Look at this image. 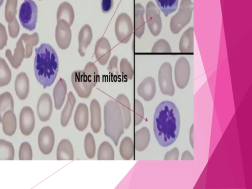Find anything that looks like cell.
<instances>
[{
    "mask_svg": "<svg viewBox=\"0 0 252 189\" xmlns=\"http://www.w3.org/2000/svg\"><path fill=\"white\" fill-rule=\"evenodd\" d=\"M71 82L78 96L88 98L92 89L99 80L98 71L94 63L88 62L84 70L74 71L71 74Z\"/></svg>",
    "mask_w": 252,
    "mask_h": 189,
    "instance_id": "277c9868",
    "label": "cell"
},
{
    "mask_svg": "<svg viewBox=\"0 0 252 189\" xmlns=\"http://www.w3.org/2000/svg\"><path fill=\"white\" fill-rule=\"evenodd\" d=\"M119 152L121 156L125 160H130L133 157L134 145L130 137L126 136L122 139L120 145Z\"/></svg>",
    "mask_w": 252,
    "mask_h": 189,
    "instance_id": "4dcf8cb0",
    "label": "cell"
},
{
    "mask_svg": "<svg viewBox=\"0 0 252 189\" xmlns=\"http://www.w3.org/2000/svg\"><path fill=\"white\" fill-rule=\"evenodd\" d=\"M20 129L22 133L25 135H30L33 130L35 126L34 112L30 106L24 107L19 116Z\"/></svg>",
    "mask_w": 252,
    "mask_h": 189,
    "instance_id": "4fadbf2b",
    "label": "cell"
},
{
    "mask_svg": "<svg viewBox=\"0 0 252 189\" xmlns=\"http://www.w3.org/2000/svg\"><path fill=\"white\" fill-rule=\"evenodd\" d=\"M38 9L32 0H24L19 10V19L24 28L32 31L36 27Z\"/></svg>",
    "mask_w": 252,
    "mask_h": 189,
    "instance_id": "8992f818",
    "label": "cell"
},
{
    "mask_svg": "<svg viewBox=\"0 0 252 189\" xmlns=\"http://www.w3.org/2000/svg\"><path fill=\"white\" fill-rule=\"evenodd\" d=\"M93 32L91 27L88 24H85L80 29L78 34V52L81 57L86 55V51L93 39Z\"/></svg>",
    "mask_w": 252,
    "mask_h": 189,
    "instance_id": "d6986e66",
    "label": "cell"
},
{
    "mask_svg": "<svg viewBox=\"0 0 252 189\" xmlns=\"http://www.w3.org/2000/svg\"><path fill=\"white\" fill-rule=\"evenodd\" d=\"M180 127L179 110L172 101L160 102L156 108L154 117L153 129L158 144L167 147L177 138Z\"/></svg>",
    "mask_w": 252,
    "mask_h": 189,
    "instance_id": "6da1fadb",
    "label": "cell"
},
{
    "mask_svg": "<svg viewBox=\"0 0 252 189\" xmlns=\"http://www.w3.org/2000/svg\"><path fill=\"white\" fill-rule=\"evenodd\" d=\"M158 80L161 92L163 94L173 96L175 88L172 77V67L169 63H164L161 65L158 71Z\"/></svg>",
    "mask_w": 252,
    "mask_h": 189,
    "instance_id": "ba28073f",
    "label": "cell"
},
{
    "mask_svg": "<svg viewBox=\"0 0 252 189\" xmlns=\"http://www.w3.org/2000/svg\"><path fill=\"white\" fill-rule=\"evenodd\" d=\"M120 72L124 78L131 80L134 72L130 63L126 58H123L120 63Z\"/></svg>",
    "mask_w": 252,
    "mask_h": 189,
    "instance_id": "ab89813d",
    "label": "cell"
},
{
    "mask_svg": "<svg viewBox=\"0 0 252 189\" xmlns=\"http://www.w3.org/2000/svg\"><path fill=\"white\" fill-rule=\"evenodd\" d=\"M144 111L141 102L135 99L134 103V121L135 126L139 125L144 118Z\"/></svg>",
    "mask_w": 252,
    "mask_h": 189,
    "instance_id": "b9f144b4",
    "label": "cell"
},
{
    "mask_svg": "<svg viewBox=\"0 0 252 189\" xmlns=\"http://www.w3.org/2000/svg\"><path fill=\"white\" fill-rule=\"evenodd\" d=\"M84 149L87 157L89 158H94L95 154V143L93 135L88 132L85 137Z\"/></svg>",
    "mask_w": 252,
    "mask_h": 189,
    "instance_id": "f35d334b",
    "label": "cell"
},
{
    "mask_svg": "<svg viewBox=\"0 0 252 189\" xmlns=\"http://www.w3.org/2000/svg\"><path fill=\"white\" fill-rule=\"evenodd\" d=\"M133 31V23L130 16L126 13L119 14L115 24V32L118 40L122 44L127 43Z\"/></svg>",
    "mask_w": 252,
    "mask_h": 189,
    "instance_id": "52a82bcc",
    "label": "cell"
},
{
    "mask_svg": "<svg viewBox=\"0 0 252 189\" xmlns=\"http://www.w3.org/2000/svg\"><path fill=\"white\" fill-rule=\"evenodd\" d=\"M111 49L108 40L104 37L99 38L94 47V55L99 63L105 65L111 55Z\"/></svg>",
    "mask_w": 252,
    "mask_h": 189,
    "instance_id": "9a60e30c",
    "label": "cell"
},
{
    "mask_svg": "<svg viewBox=\"0 0 252 189\" xmlns=\"http://www.w3.org/2000/svg\"><path fill=\"white\" fill-rule=\"evenodd\" d=\"M20 38L26 44L25 58H29L32 55L33 47L37 45L39 42L38 34L36 32L32 34L24 33L21 34Z\"/></svg>",
    "mask_w": 252,
    "mask_h": 189,
    "instance_id": "1f68e13d",
    "label": "cell"
},
{
    "mask_svg": "<svg viewBox=\"0 0 252 189\" xmlns=\"http://www.w3.org/2000/svg\"><path fill=\"white\" fill-rule=\"evenodd\" d=\"M91 126L95 133H98L101 127V109L98 101L93 99L90 104Z\"/></svg>",
    "mask_w": 252,
    "mask_h": 189,
    "instance_id": "603a6c76",
    "label": "cell"
},
{
    "mask_svg": "<svg viewBox=\"0 0 252 189\" xmlns=\"http://www.w3.org/2000/svg\"><path fill=\"white\" fill-rule=\"evenodd\" d=\"M145 10L143 6L139 3L134 5V32L135 35L140 38L144 32L145 21L144 14Z\"/></svg>",
    "mask_w": 252,
    "mask_h": 189,
    "instance_id": "44dd1931",
    "label": "cell"
},
{
    "mask_svg": "<svg viewBox=\"0 0 252 189\" xmlns=\"http://www.w3.org/2000/svg\"><path fill=\"white\" fill-rule=\"evenodd\" d=\"M11 79V71L5 60L0 57V87L7 85Z\"/></svg>",
    "mask_w": 252,
    "mask_h": 189,
    "instance_id": "d590c367",
    "label": "cell"
},
{
    "mask_svg": "<svg viewBox=\"0 0 252 189\" xmlns=\"http://www.w3.org/2000/svg\"><path fill=\"white\" fill-rule=\"evenodd\" d=\"M117 101L121 106L124 121V127L127 129L131 123L130 106L128 98L124 94H119L116 97Z\"/></svg>",
    "mask_w": 252,
    "mask_h": 189,
    "instance_id": "f546056e",
    "label": "cell"
},
{
    "mask_svg": "<svg viewBox=\"0 0 252 189\" xmlns=\"http://www.w3.org/2000/svg\"><path fill=\"white\" fill-rule=\"evenodd\" d=\"M14 88L16 94L20 100L27 98L29 93V79L25 72H20L17 75Z\"/></svg>",
    "mask_w": 252,
    "mask_h": 189,
    "instance_id": "ffe728a7",
    "label": "cell"
},
{
    "mask_svg": "<svg viewBox=\"0 0 252 189\" xmlns=\"http://www.w3.org/2000/svg\"><path fill=\"white\" fill-rule=\"evenodd\" d=\"M38 144L41 152L45 155L52 152L55 144V136L53 130L49 126L41 128L38 136Z\"/></svg>",
    "mask_w": 252,
    "mask_h": 189,
    "instance_id": "7c38bea8",
    "label": "cell"
},
{
    "mask_svg": "<svg viewBox=\"0 0 252 189\" xmlns=\"http://www.w3.org/2000/svg\"><path fill=\"white\" fill-rule=\"evenodd\" d=\"M156 91L155 80L152 77L145 78L139 85L138 94L145 101H150L154 97Z\"/></svg>",
    "mask_w": 252,
    "mask_h": 189,
    "instance_id": "2e32d148",
    "label": "cell"
},
{
    "mask_svg": "<svg viewBox=\"0 0 252 189\" xmlns=\"http://www.w3.org/2000/svg\"><path fill=\"white\" fill-rule=\"evenodd\" d=\"M179 50L183 53H192L193 51V28L190 27L183 34L179 42Z\"/></svg>",
    "mask_w": 252,
    "mask_h": 189,
    "instance_id": "4316f807",
    "label": "cell"
},
{
    "mask_svg": "<svg viewBox=\"0 0 252 189\" xmlns=\"http://www.w3.org/2000/svg\"><path fill=\"white\" fill-rule=\"evenodd\" d=\"M73 159L74 151L71 143L67 139H62L57 147V159L72 160Z\"/></svg>",
    "mask_w": 252,
    "mask_h": 189,
    "instance_id": "d4e9b609",
    "label": "cell"
},
{
    "mask_svg": "<svg viewBox=\"0 0 252 189\" xmlns=\"http://www.w3.org/2000/svg\"><path fill=\"white\" fill-rule=\"evenodd\" d=\"M2 130L8 136L13 135L16 130L17 120L16 116L12 110L6 111L2 118Z\"/></svg>",
    "mask_w": 252,
    "mask_h": 189,
    "instance_id": "cb8c5ba5",
    "label": "cell"
},
{
    "mask_svg": "<svg viewBox=\"0 0 252 189\" xmlns=\"http://www.w3.org/2000/svg\"><path fill=\"white\" fill-rule=\"evenodd\" d=\"M3 0H0V7L1 6V5L3 3Z\"/></svg>",
    "mask_w": 252,
    "mask_h": 189,
    "instance_id": "816d5d0a",
    "label": "cell"
},
{
    "mask_svg": "<svg viewBox=\"0 0 252 189\" xmlns=\"http://www.w3.org/2000/svg\"><path fill=\"white\" fill-rule=\"evenodd\" d=\"M72 33L70 26L65 20H57L55 30V38L59 47L63 50L67 49L71 42Z\"/></svg>",
    "mask_w": 252,
    "mask_h": 189,
    "instance_id": "30bf717a",
    "label": "cell"
},
{
    "mask_svg": "<svg viewBox=\"0 0 252 189\" xmlns=\"http://www.w3.org/2000/svg\"><path fill=\"white\" fill-rule=\"evenodd\" d=\"M75 103V97L72 92H70L67 96L66 104L61 113V124L63 127H65L67 125Z\"/></svg>",
    "mask_w": 252,
    "mask_h": 189,
    "instance_id": "f1b7e54d",
    "label": "cell"
},
{
    "mask_svg": "<svg viewBox=\"0 0 252 189\" xmlns=\"http://www.w3.org/2000/svg\"><path fill=\"white\" fill-rule=\"evenodd\" d=\"M67 92V85L65 81L60 78L55 86L53 95L55 107L57 110H60L63 105Z\"/></svg>",
    "mask_w": 252,
    "mask_h": 189,
    "instance_id": "7402d4cb",
    "label": "cell"
},
{
    "mask_svg": "<svg viewBox=\"0 0 252 189\" xmlns=\"http://www.w3.org/2000/svg\"><path fill=\"white\" fill-rule=\"evenodd\" d=\"M153 53H169L171 49L169 43L164 39H160L157 41L152 49Z\"/></svg>",
    "mask_w": 252,
    "mask_h": 189,
    "instance_id": "7bdbcfd3",
    "label": "cell"
},
{
    "mask_svg": "<svg viewBox=\"0 0 252 189\" xmlns=\"http://www.w3.org/2000/svg\"><path fill=\"white\" fill-rule=\"evenodd\" d=\"M114 0H101V8L103 13H107L112 9Z\"/></svg>",
    "mask_w": 252,
    "mask_h": 189,
    "instance_id": "c3c4849f",
    "label": "cell"
},
{
    "mask_svg": "<svg viewBox=\"0 0 252 189\" xmlns=\"http://www.w3.org/2000/svg\"><path fill=\"white\" fill-rule=\"evenodd\" d=\"M19 158L21 160H32V149L31 145L28 142H24L21 144L19 150Z\"/></svg>",
    "mask_w": 252,
    "mask_h": 189,
    "instance_id": "60d3db41",
    "label": "cell"
},
{
    "mask_svg": "<svg viewBox=\"0 0 252 189\" xmlns=\"http://www.w3.org/2000/svg\"><path fill=\"white\" fill-rule=\"evenodd\" d=\"M53 110L51 97L48 93H43L40 96L37 104V113L39 120L45 122L50 118Z\"/></svg>",
    "mask_w": 252,
    "mask_h": 189,
    "instance_id": "5bb4252c",
    "label": "cell"
},
{
    "mask_svg": "<svg viewBox=\"0 0 252 189\" xmlns=\"http://www.w3.org/2000/svg\"><path fill=\"white\" fill-rule=\"evenodd\" d=\"M146 18L151 33L155 36L158 35L161 30V20L159 10L152 1H149L146 5Z\"/></svg>",
    "mask_w": 252,
    "mask_h": 189,
    "instance_id": "9c48e42d",
    "label": "cell"
},
{
    "mask_svg": "<svg viewBox=\"0 0 252 189\" xmlns=\"http://www.w3.org/2000/svg\"><path fill=\"white\" fill-rule=\"evenodd\" d=\"M104 133L117 146L120 137L124 132V121L121 107L118 102L109 100L104 106Z\"/></svg>",
    "mask_w": 252,
    "mask_h": 189,
    "instance_id": "3957f363",
    "label": "cell"
},
{
    "mask_svg": "<svg viewBox=\"0 0 252 189\" xmlns=\"http://www.w3.org/2000/svg\"><path fill=\"white\" fill-rule=\"evenodd\" d=\"M118 62V58L117 56H114L110 60L108 65L107 66V70L110 75L113 77L118 76L119 72L117 67Z\"/></svg>",
    "mask_w": 252,
    "mask_h": 189,
    "instance_id": "ee69618b",
    "label": "cell"
},
{
    "mask_svg": "<svg viewBox=\"0 0 252 189\" xmlns=\"http://www.w3.org/2000/svg\"><path fill=\"white\" fill-rule=\"evenodd\" d=\"M114 151L112 145L107 141H103L100 145L97 152L98 160H113Z\"/></svg>",
    "mask_w": 252,
    "mask_h": 189,
    "instance_id": "e575fe53",
    "label": "cell"
},
{
    "mask_svg": "<svg viewBox=\"0 0 252 189\" xmlns=\"http://www.w3.org/2000/svg\"><path fill=\"white\" fill-rule=\"evenodd\" d=\"M34 71L36 80L44 89L51 86L59 70V60L53 48L48 43H42L35 49Z\"/></svg>",
    "mask_w": 252,
    "mask_h": 189,
    "instance_id": "7a4b0ae2",
    "label": "cell"
},
{
    "mask_svg": "<svg viewBox=\"0 0 252 189\" xmlns=\"http://www.w3.org/2000/svg\"><path fill=\"white\" fill-rule=\"evenodd\" d=\"M7 38L5 28L3 24L0 23V50L6 46Z\"/></svg>",
    "mask_w": 252,
    "mask_h": 189,
    "instance_id": "bcb514c9",
    "label": "cell"
},
{
    "mask_svg": "<svg viewBox=\"0 0 252 189\" xmlns=\"http://www.w3.org/2000/svg\"><path fill=\"white\" fill-rule=\"evenodd\" d=\"M14 158V148L12 144L0 139V160H12Z\"/></svg>",
    "mask_w": 252,
    "mask_h": 189,
    "instance_id": "836d02e7",
    "label": "cell"
},
{
    "mask_svg": "<svg viewBox=\"0 0 252 189\" xmlns=\"http://www.w3.org/2000/svg\"><path fill=\"white\" fill-rule=\"evenodd\" d=\"M179 0H156V1L163 12L165 17L175 11L178 6Z\"/></svg>",
    "mask_w": 252,
    "mask_h": 189,
    "instance_id": "8d00e7d4",
    "label": "cell"
},
{
    "mask_svg": "<svg viewBox=\"0 0 252 189\" xmlns=\"http://www.w3.org/2000/svg\"><path fill=\"white\" fill-rule=\"evenodd\" d=\"M190 69L187 59L184 57L179 58L175 66V80L176 85L180 89L185 88L189 81Z\"/></svg>",
    "mask_w": 252,
    "mask_h": 189,
    "instance_id": "8fae6325",
    "label": "cell"
},
{
    "mask_svg": "<svg viewBox=\"0 0 252 189\" xmlns=\"http://www.w3.org/2000/svg\"><path fill=\"white\" fill-rule=\"evenodd\" d=\"M8 110H14V101L11 94L5 92L0 94V123L4 113Z\"/></svg>",
    "mask_w": 252,
    "mask_h": 189,
    "instance_id": "d6a6232c",
    "label": "cell"
},
{
    "mask_svg": "<svg viewBox=\"0 0 252 189\" xmlns=\"http://www.w3.org/2000/svg\"><path fill=\"white\" fill-rule=\"evenodd\" d=\"M25 55V50L23 44L22 40L20 38L14 49V53L12 54L9 49H6L5 56L11 66L15 69L18 68L23 61Z\"/></svg>",
    "mask_w": 252,
    "mask_h": 189,
    "instance_id": "e0dca14e",
    "label": "cell"
},
{
    "mask_svg": "<svg viewBox=\"0 0 252 189\" xmlns=\"http://www.w3.org/2000/svg\"><path fill=\"white\" fill-rule=\"evenodd\" d=\"M18 0H6L4 16L6 21L9 24L16 18Z\"/></svg>",
    "mask_w": 252,
    "mask_h": 189,
    "instance_id": "74e56055",
    "label": "cell"
},
{
    "mask_svg": "<svg viewBox=\"0 0 252 189\" xmlns=\"http://www.w3.org/2000/svg\"><path fill=\"white\" fill-rule=\"evenodd\" d=\"M192 10L191 0H181L178 11L171 19L170 27L172 33H179L189 22Z\"/></svg>",
    "mask_w": 252,
    "mask_h": 189,
    "instance_id": "5b68a950",
    "label": "cell"
},
{
    "mask_svg": "<svg viewBox=\"0 0 252 189\" xmlns=\"http://www.w3.org/2000/svg\"><path fill=\"white\" fill-rule=\"evenodd\" d=\"M74 122L76 128L80 131L84 130L88 126L89 110L86 104L80 103L77 105L74 114Z\"/></svg>",
    "mask_w": 252,
    "mask_h": 189,
    "instance_id": "ac0fdd59",
    "label": "cell"
},
{
    "mask_svg": "<svg viewBox=\"0 0 252 189\" xmlns=\"http://www.w3.org/2000/svg\"><path fill=\"white\" fill-rule=\"evenodd\" d=\"M57 19L65 20L71 26L74 20V12L70 3L63 1L61 3L57 10Z\"/></svg>",
    "mask_w": 252,
    "mask_h": 189,
    "instance_id": "83f0119b",
    "label": "cell"
},
{
    "mask_svg": "<svg viewBox=\"0 0 252 189\" xmlns=\"http://www.w3.org/2000/svg\"><path fill=\"white\" fill-rule=\"evenodd\" d=\"M193 125H192L190 128V134H189V140L190 142L191 145L193 148Z\"/></svg>",
    "mask_w": 252,
    "mask_h": 189,
    "instance_id": "f907efd6",
    "label": "cell"
},
{
    "mask_svg": "<svg viewBox=\"0 0 252 189\" xmlns=\"http://www.w3.org/2000/svg\"></svg>",
    "mask_w": 252,
    "mask_h": 189,
    "instance_id": "f5cc1de1",
    "label": "cell"
},
{
    "mask_svg": "<svg viewBox=\"0 0 252 189\" xmlns=\"http://www.w3.org/2000/svg\"><path fill=\"white\" fill-rule=\"evenodd\" d=\"M179 155L178 149L177 147H174L165 154L164 160H178Z\"/></svg>",
    "mask_w": 252,
    "mask_h": 189,
    "instance_id": "7dc6e473",
    "label": "cell"
},
{
    "mask_svg": "<svg viewBox=\"0 0 252 189\" xmlns=\"http://www.w3.org/2000/svg\"><path fill=\"white\" fill-rule=\"evenodd\" d=\"M181 160H193V157L190 152L185 151L182 154Z\"/></svg>",
    "mask_w": 252,
    "mask_h": 189,
    "instance_id": "681fc988",
    "label": "cell"
},
{
    "mask_svg": "<svg viewBox=\"0 0 252 189\" xmlns=\"http://www.w3.org/2000/svg\"><path fill=\"white\" fill-rule=\"evenodd\" d=\"M8 29L11 37L14 38L17 37L20 31V26L16 18L12 23L8 24Z\"/></svg>",
    "mask_w": 252,
    "mask_h": 189,
    "instance_id": "f6af8a7d",
    "label": "cell"
},
{
    "mask_svg": "<svg viewBox=\"0 0 252 189\" xmlns=\"http://www.w3.org/2000/svg\"><path fill=\"white\" fill-rule=\"evenodd\" d=\"M134 139V145L137 151L141 152L145 150L150 140V133L148 128L144 126L136 131Z\"/></svg>",
    "mask_w": 252,
    "mask_h": 189,
    "instance_id": "484cf974",
    "label": "cell"
}]
</instances>
